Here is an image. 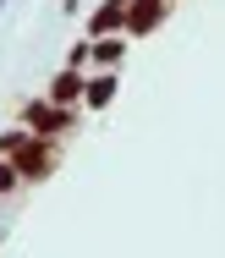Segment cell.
<instances>
[{"mask_svg": "<svg viewBox=\"0 0 225 258\" xmlns=\"http://www.w3.org/2000/svg\"><path fill=\"white\" fill-rule=\"evenodd\" d=\"M170 11H176V0H132V6H126V33H132V39L160 33L170 22Z\"/></svg>", "mask_w": 225, "mask_h": 258, "instance_id": "3957f363", "label": "cell"}, {"mask_svg": "<svg viewBox=\"0 0 225 258\" xmlns=\"http://www.w3.org/2000/svg\"><path fill=\"white\" fill-rule=\"evenodd\" d=\"M22 143H28V126H22V121H17V126H6V132H0V154H17V149H22Z\"/></svg>", "mask_w": 225, "mask_h": 258, "instance_id": "9c48e42d", "label": "cell"}, {"mask_svg": "<svg viewBox=\"0 0 225 258\" xmlns=\"http://www.w3.org/2000/svg\"><path fill=\"white\" fill-rule=\"evenodd\" d=\"M60 11H66V17H77V11H83V0H60Z\"/></svg>", "mask_w": 225, "mask_h": 258, "instance_id": "30bf717a", "label": "cell"}, {"mask_svg": "<svg viewBox=\"0 0 225 258\" xmlns=\"http://www.w3.org/2000/svg\"><path fill=\"white\" fill-rule=\"evenodd\" d=\"M126 6H132V0H99V6L88 11L83 33H88V39H99V33H126Z\"/></svg>", "mask_w": 225, "mask_h": 258, "instance_id": "5b68a950", "label": "cell"}, {"mask_svg": "<svg viewBox=\"0 0 225 258\" xmlns=\"http://www.w3.org/2000/svg\"><path fill=\"white\" fill-rule=\"evenodd\" d=\"M17 187H28V181H22V170H17V159L0 154V198H11Z\"/></svg>", "mask_w": 225, "mask_h": 258, "instance_id": "ba28073f", "label": "cell"}, {"mask_svg": "<svg viewBox=\"0 0 225 258\" xmlns=\"http://www.w3.org/2000/svg\"><path fill=\"white\" fill-rule=\"evenodd\" d=\"M0 11H6V0H0Z\"/></svg>", "mask_w": 225, "mask_h": 258, "instance_id": "8fae6325", "label": "cell"}, {"mask_svg": "<svg viewBox=\"0 0 225 258\" xmlns=\"http://www.w3.org/2000/svg\"><path fill=\"white\" fill-rule=\"evenodd\" d=\"M55 104H71V110H83V94H88V72L83 66H60L55 77H50V88H44Z\"/></svg>", "mask_w": 225, "mask_h": 258, "instance_id": "277c9868", "label": "cell"}, {"mask_svg": "<svg viewBox=\"0 0 225 258\" xmlns=\"http://www.w3.org/2000/svg\"><path fill=\"white\" fill-rule=\"evenodd\" d=\"M126 50H132V33H99V39H94V66H88V72H121Z\"/></svg>", "mask_w": 225, "mask_h": 258, "instance_id": "8992f818", "label": "cell"}, {"mask_svg": "<svg viewBox=\"0 0 225 258\" xmlns=\"http://www.w3.org/2000/svg\"><path fill=\"white\" fill-rule=\"evenodd\" d=\"M115 94H121V72H88V94H83V110H110Z\"/></svg>", "mask_w": 225, "mask_h": 258, "instance_id": "52a82bcc", "label": "cell"}, {"mask_svg": "<svg viewBox=\"0 0 225 258\" xmlns=\"http://www.w3.org/2000/svg\"><path fill=\"white\" fill-rule=\"evenodd\" d=\"M77 115H83V110L55 104L50 94H33V99H22V110H17V121H22L28 132H39V138H71V132H77Z\"/></svg>", "mask_w": 225, "mask_h": 258, "instance_id": "6da1fadb", "label": "cell"}, {"mask_svg": "<svg viewBox=\"0 0 225 258\" xmlns=\"http://www.w3.org/2000/svg\"><path fill=\"white\" fill-rule=\"evenodd\" d=\"M17 170H22V181L28 187H39V181H50L60 170V138H39V132H28V143L17 149Z\"/></svg>", "mask_w": 225, "mask_h": 258, "instance_id": "7a4b0ae2", "label": "cell"}]
</instances>
